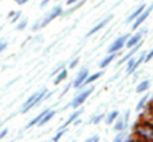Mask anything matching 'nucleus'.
Here are the masks:
<instances>
[{
  "label": "nucleus",
  "instance_id": "1",
  "mask_svg": "<svg viewBox=\"0 0 153 142\" xmlns=\"http://www.w3.org/2000/svg\"><path fill=\"white\" fill-rule=\"evenodd\" d=\"M46 92H48V88H42L40 91L35 92V94H32L31 96L28 97V99H27V100L24 102V105L21 106L20 113L21 114H25V113H28L31 109L38 107L42 102H45V95H46Z\"/></svg>",
  "mask_w": 153,
  "mask_h": 142
},
{
  "label": "nucleus",
  "instance_id": "2",
  "mask_svg": "<svg viewBox=\"0 0 153 142\" xmlns=\"http://www.w3.org/2000/svg\"><path fill=\"white\" fill-rule=\"evenodd\" d=\"M134 135L137 139L153 141V124L150 121H138L134 126Z\"/></svg>",
  "mask_w": 153,
  "mask_h": 142
},
{
  "label": "nucleus",
  "instance_id": "3",
  "mask_svg": "<svg viewBox=\"0 0 153 142\" xmlns=\"http://www.w3.org/2000/svg\"><path fill=\"white\" fill-rule=\"evenodd\" d=\"M93 91H95V86H89V88H84L82 91L76 92V95L73 97V100L70 102V105L67 106V107H71V109H76V107L82 106L85 102H86V99H88V97L92 95Z\"/></svg>",
  "mask_w": 153,
  "mask_h": 142
},
{
  "label": "nucleus",
  "instance_id": "4",
  "mask_svg": "<svg viewBox=\"0 0 153 142\" xmlns=\"http://www.w3.org/2000/svg\"><path fill=\"white\" fill-rule=\"evenodd\" d=\"M152 11H153V1L149 4V6H146L145 10H143V11H142L141 14L132 21V31H138V29L141 28V25L148 20V17L150 16V13Z\"/></svg>",
  "mask_w": 153,
  "mask_h": 142
},
{
  "label": "nucleus",
  "instance_id": "5",
  "mask_svg": "<svg viewBox=\"0 0 153 142\" xmlns=\"http://www.w3.org/2000/svg\"><path fill=\"white\" fill-rule=\"evenodd\" d=\"M63 10L64 8L61 7L60 4L59 6H56V7H53L50 11L45 16V18H42V22H40V28H45L46 25H49L50 22H52L53 20H56L57 17H61V14H63Z\"/></svg>",
  "mask_w": 153,
  "mask_h": 142
},
{
  "label": "nucleus",
  "instance_id": "6",
  "mask_svg": "<svg viewBox=\"0 0 153 142\" xmlns=\"http://www.w3.org/2000/svg\"><path fill=\"white\" fill-rule=\"evenodd\" d=\"M89 75V70L88 67H84V68L81 70L79 73L76 74L75 80L73 81V88L76 91V92H79V91H82L85 88V80H86V77Z\"/></svg>",
  "mask_w": 153,
  "mask_h": 142
},
{
  "label": "nucleus",
  "instance_id": "7",
  "mask_svg": "<svg viewBox=\"0 0 153 142\" xmlns=\"http://www.w3.org/2000/svg\"><path fill=\"white\" fill-rule=\"evenodd\" d=\"M128 38H129V33H124V35H121L120 38H117L116 41L111 42V45L109 46L107 53H118L121 49L125 46V42H127Z\"/></svg>",
  "mask_w": 153,
  "mask_h": 142
},
{
  "label": "nucleus",
  "instance_id": "8",
  "mask_svg": "<svg viewBox=\"0 0 153 142\" xmlns=\"http://www.w3.org/2000/svg\"><path fill=\"white\" fill-rule=\"evenodd\" d=\"M146 32H148V28H142L141 31L135 32L134 35H129V38L127 39V42H125V48L131 49L132 46H135L139 41H142V38H143V35H145Z\"/></svg>",
  "mask_w": 153,
  "mask_h": 142
},
{
  "label": "nucleus",
  "instance_id": "9",
  "mask_svg": "<svg viewBox=\"0 0 153 142\" xmlns=\"http://www.w3.org/2000/svg\"><path fill=\"white\" fill-rule=\"evenodd\" d=\"M142 45H143V41H139L135 46H132V48L129 49V52L127 53V54H124V56L121 57L120 60L117 61V67H121L123 64H125V63H127V60H128V59H131L132 56H135V54L138 53V50L142 48Z\"/></svg>",
  "mask_w": 153,
  "mask_h": 142
},
{
  "label": "nucleus",
  "instance_id": "10",
  "mask_svg": "<svg viewBox=\"0 0 153 142\" xmlns=\"http://www.w3.org/2000/svg\"><path fill=\"white\" fill-rule=\"evenodd\" d=\"M113 20V16H111V14H110V16H107L106 17V18H103V20L102 21H99V22H97L96 25H95V27H93V28H91L88 31V32H86V35H85V38H89V36H92V35H95V33L96 32H99V31H100V29H103L106 27V25L109 24L110 21Z\"/></svg>",
  "mask_w": 153,
  "mask_h": 142
},
{
  "label": "nucleus",
  "instance_id": "11",
  "mask_svg": "<svg viewBox=\"0 0 153 142\" xmlns=\"http://www.w3.org/2000/svg\"><path fill=\"white\" fill-rule=\"evenodd\" d=\"M84 113V109H82V107H76L75 110H74L73 113L70 114V117L67 118V121L64 123V124H63V126H61V128H64V127H68V126H71V124H73L74 123V120H75V118H78V117H81V114Z\"/></svg>",
  "mask_w": 153,
  "mask_h": 142
},
{
  "label": "nucleus",
  "instance_id": "12",
  "mask_svg": "<svg viewBox=\"0 0 153 142\" xmlns=\"http://www.w3.org/2000/svg\"><path fill=\"white\" fill-rule=\"evenodd\" d=\"M53 78H54V80H53V82H54V85H60L61 82L65 81V80L68 78V70H67V68L64 67V68L60 70V71H59V73H57Z\"/></svg>",
  "mask_w": 153,
  "mask_h": 142
},
{
  "label": "nucleus",
  "instance_id": "13",
  "mask_svg": "<svg viewBox=\"0 0 153 142\" xmlns=\"http://www.w3.org/2000/svg\"><path fill=\"white\" fill-rule=\"evenodd\" d=\"M145 8H146V4L142 3L139 7H137V10H134V11L131 13L128 17H127V20H125V24H132V21L135 20V18H137V17L139 16V14H141L143 10H145Z\"/></svg>",
  "mask_w": 153,
  "mask_h": 142
},
{
  "label": "nucleus",
  "instance_id": "14",
  "mask_svg": "<svg viewBox=\"0 0 153 142\" xmlns=\"http://www.w3.org/2000/svg\"><path fill=\"white\" fill-rule=\"evenodd\" d=\"M116 56H117V53H107V56L103 57V59H102V61L99 63V64H97V65H99V68H100V70H105L107 65L113 63V60L116 59Z\"/></svg>",
  "mask_w": 153,
  "mask_h": 142
},
{
  "label": "nucleus",
  "instance_id": "15",
  "mask_svg": "<svg viewBox=\"0 0 153 142\" xmlns=\"http://www.w3.org/2000/svg\"><path fill=\"white\" fill-rule=\"evenodd\" d=\"M49 110H50V107H46V109H43L39 114H38L36 117H33L32 120H31V121H28V124H27V127H25V130H28V128H31V127H33V126H38V123L40 121V118L43 117V116H45L46 113H48Z\"/></svg>",
  "mask_w": 153,
  "mask_h": 142
},
{
  "label": "nucleus",
  "instance_id": "16",
  "mask_svg": "<svg viewBox=\"0 0 153 142\" xmlns=\"http://www.w3.org/2000/svg\"><path fill=\"white\" fill-rule=\"evenodd\" d=\"M84 3H85V0H79V1H76V3H74V4H71L70 6V10H63V14H61V17H67V16H71L73 13H75L78 8H81L82 6H84Z\"/></svg>",
  "mask_w": 153,
  "mask_h": 142
},
{
  "label": "nucleus",
  "instance_id": "17",
  "mask_svg": "<svg viewBox=\"0 0 153 142\" xmlns=\"http://www.w3.org/2000/svg\"><path fill=\"white\" fill-rule=\"evenodd\" d=\"M149 99H150V94H148V91H146V94L143 95V96L139 99V102L137 103V106H135V110H137V112H141V110H143L146 107V105L149 103Z\"/></svg>",
  "mask_w": 153,
  "mask_h": 142
},
{
  "label": "nucleus",
  "instance_id": "18",
  "mask_svg": "<svg viewBox=\"0 0 153 142\" xmlns=\"http://www.w3.org/2000/svg\"><path fill=\"white\" fill-rule=\"evenodd\" d=\"M56 113H57V110H52V109H50V110L48 112V113L45 114L43 117L40 118V121L38 123V127H43L45 124H48V123L50 121V120H52V118L54 117V116H56Z\"/></svg>",
  "mask_w": 153,
  "mask_h": 142
},
{
  "label": "nucleus",
  "instance_id": "19",
  "mask_svg": "<svg viewBox=\"0 0 153 142\" xmlns=\"http://www.w3.org/2000/svg\"><path fill=\"white\" fill-rule=\"evenodd\" d=\"M113 130L116 131H121V130H128V121H125L124 118H118L114 121V126H113Z\"/></svg>",
  "mask_w": 153,
  "mask_h": 142
},
{
  "label": "nucleus",
  "instance_id": "20",
  "mask_svg": "<svg viewBox=\"0 0 153 142\" xmlns=\"http://www.w3.org/2000/svg\"><path fill=\"white\" fill-rule=\"evenodd\" d=\"M149 86H150V81H149V80H143V81H141L137 85L135 92H137V94H145L146 91L149 89Z\"/></svg>",
  "mask_w": 153,
  "mask_h": 142
},
{
  "label": "nucleus",
  "instance_id": "21",
  "mask_svg": "<svg viewBox=\"0 0 153 142\" xmlns=\"http://www.w3.org/2000/svg\"><path fill=\"white\" fill-rule=\"evenodd\" d=\"M103 74H105V71H103V70H100V71L93 73L92 75H88V77H86V80H85V85H91V84H93V82L97 81V80H99Z\"/></svg>",
  "mask_w": 153,
  "mask_h": 142
},
{
  "label": "nucleus",
  "instance_id": "22",
  "mask_svg": "<svg viewBox=\"0 0 153 142\" xmlns=\"http://www.w3.org/2000/svg\"><path fill=\"white\" fill-rule=\"evenodd\" d=\"M120 116V113H118V110H113V112H110L109 114H106L105 117V123L107 124V126H111L114 121L117 120V117Z\"/></svg>",
  "mask_w": 153,
  "mask_h": 142
},
{
  "label": "nucleus",
  "instance_id": "23",
  "mask_svg": "<svg viewBox=\"0 0 153 142\" xmlns=\"http://www.w3.org/2000/svg\"><path fill=\"white\" fill-rule=\"evenodd\" d=\"M105 117H106V114H105V113L95 114V116H92V117H91L89 123H91V124H95V126H97V124H100L102 121H105Z\"/></svg>",
  "mask_w": 153,
  "mask_h": 142
},
{
  "label": "nucleus",
  "instance_id": "24",
  "mask_svg": "<svg viewBox=\"0 0 153 142\" xmlns=\"http://www.w3.org/2000/svg\"><path fill=\"white\" fill-rule=\"evenodd\" d=\"M16 24H17L16 25V29H17V31H24V29L28 27V18H25V17L22 18V17H21V18L17 21Z\"/></svg>",
  "mask_w": 153,
  "mask_h": 142
},
{
  "label": "nucleus",
  "instance_id": "25",
  "mask_svg": "<svg viewBox=\"0 0 153 142\" xmlns=\"http://www.w3.org/2000/svg\"><path fill=\"white\" fill-rule=\"evenodd\" d=\"M68 131V127H64V128H60V130L57 131L56 134L53 135V138H52V141L53 142H57V141H60L63 137H64V134Z\"/></svg>",
  "mask_w": 153,
  "mask_h": 142
},
{
  "label": "nucleus",
  "instance_id": "26",
  "mask_svg": "<svg viewBox=\"0 0 153 142\" xmlns=\"http://www.w3.org/2000/svg\"><path fill=\"white\" fill-rule=\"evenodd\" d=\"M21 17H22V13H21V11H14V14H13L11 17H10V18H11L10 21H11L13 24H16L17 21H18V20L21 18Z\"/></svg>",
  "mask_w": 153,
  "mask_h": 142
},
{
  "label": "nucleus",
  "instance_id": "27",
  "mask_svg": "<svg viewBox=\"0 0 153 142\" xmlns=\"http://www.w3.org/2000/svg\"><path fill=\"white\" fill-rule=\"evenodd\" d=\"M40 22H42V20H36V21H35V22H33V25L31 27V31H33V32L39 31V29H40Z\"/></svg>",
  "mask_w": 153,
  "mask_h": 142
},
{
  "label": "nucleus",
  "instance_id": "28",
  "mask_svg": "<svg viewBox=\"0 0 153 142\" xmlns=\"http://www.w3.org/2000/svg\"><path fill=\"white\" fill-rule=\"evenodd\" d=\"M63 68H64V63H60V64L57 65L56 68H54V70H53V71H52V74H50V77H54V75H56V74L59 73L60 70H63Z\"/></svg>",
  "mask_w": 153,
  "mask_h": 142
},
{
  "label": "nucleus",
  "instance_id": "29",
  "mask_svg": "<svg viewBox=\"0 0 153 142\" xmlns=\"http://www.w3.org/2000/svg\"><path fill=\"white\" fill-rule=\"evenodd\" d=\"M78 64H79V57H75V59H73V60L70 61V68H71V70L75 68Z\"/></svg>",
  "mask_w": 153,
  "mask_h": 142
},
{
  "label": "nucleus",
  "instance_id": "30",
  "mask_svg": "<svg viewBox=\"0 0 153 142\" xmlns=\"http://www.w3.org/2000/svg\"><path fill=\"white\" fill-rule=\"evenodd\" d=\"M152 59H153V49H152V50H149V52H146V54H145V61H143V63H149Z\"/></svg>",
  "mask_w": 153,
  "mask_h": 142
},
{
  "label": "nucleus",
  "instance_id": "31",
  "mask_svg": "<svg viewBox=\"0 0 153 142\" xmlns=\"http://www.w3.org/2000/svg\"><path fill=\"white\" fill-rule=\"evenodd\" d=\"M7 46H8L7 41H4V39H0V53H1V52H4Z\"/></svg>",
  "mask_w": 153,
  "mask_h": 142
},
{
  "label": "nucleus",
  "instance_id": "32",
  "mask_svg": "<svg viewBox=\"0 0 153 142\" xmlns=\"http://www.w3.org/2000/svg\"><path fill=\"white\" fill-rule=\"evenodd\" d=\"M139 74H141V71H138V70H135V71L131 74V75H132V82H134V84L138 81V78H139Z\"/></svg>",
  "mask_w": 153,
  "mask_h": 142
},
{
  "label": "nucleus",
  "instance_id": "33",
  "mask_svg": "<svg viewBox=\"0 0 153 142\" xmlns=\"http://www.w3.org/2000/svg\"><path fill=\"white\" fill-rule=\"evenodd\" d=\"M99 135H92V137H89V138H86V141L85 142H99Z\"/></svg>",
  "mask_w": 153,
  "mask_h": 142
},
{
  "label": "nucleus",
  "instance_id": "34",
  "mask_svg": "<svg viewBox=\"0 0 153 142\" xmlns=\"http://www.w3.org/2000/svg\"><path fill=\"white\" fill-rule=\"evenodd\" d=\"M7 134H8V130H7V128H3V130L0 131V139L6 138V137H7Z\"/></svg>",
  "mask_w": 153,
  "mask_h": 142
},
{
  "label": "nucleus",
  "instance_id": "35",
  "mask_svg": "<svg viewBox=\"0 0 153 142\" xmlns=\"http://www.w3.org/2000/svg\"><path fill=\"white\" fill-rule=\"evenodd\" d=\"M50 1H52V0H42V1L39 3V7H40V8H45L49 3H50Z\"/></svg>",
  "mask_w": 153,
  "mask_h": 142
},
{
  "label": "nucleus",
  "instance_id": "36",
  "mask_svg": "<svg viewBox=\"0 0 153 142\" xmlns=\"http://www.w3.org/2000/svg\"><path fill=\"white\" fill-rule=\"evenodd\" d=\"M120 75H121V71H118V73H117V74H114V77H111V78H110L109 81H110V82L116 81V80H118V78H120Z\"/></svg>",
  "mask_w": 153,
  "mask_h": 142
},
{
  "label": "nucleus",
  "instance_id": "37",
  "mask_svg": "<svg viewBox=\"0 0 153 142\" xmlns=\"http://www.w3.org/2000/svg\"><path fill=\"white\" fill-rule=\"evenodd\" d=\"M14 1H16V3L18 4V6H24V4L28 3L29 0H14Z\"/></svg>",
  "mask_w": 153,
  "mask_h": 142
},
{
  "label": "nucleus",
  "instance_id": "38",
  "mask_svg": "<svg viewBox=\"0 0 153 142\" xmlns=\"http://www.w3.org/2000/svg\"><path fill=\"white\" fill-rule=\"evenodd\" d=\"M129 116H131V110H127L124 114V120L125 121H129Z\"/></svg>",
  "mask_w": 153,
  "mask_h": 142
},
{
  "label": "nucleus",
  "instance_id": "39",
  "mask_svg": "<svg viewBox=\"0 0 153 142\" xmlns=\"http://www.w3.org/2000/svg\"><path fill=\"white\" fill-rule=\"evenodd\" d=\"M74 126H81V124H82V120H81V117H78V118H75V120H74V123H73Z\"/></svg>",
  "mask_w": 153,
  "mask_h": 142
},
{
  "label": "nucleus",
  "instance_id": "40",
  "mask_svg": "<svg viewBox=\"0 0 153 142\" xmlns=\"http://www.w3.org/2000/svg\"><path fill=\"white\" fill-rule=\"evenodd\" d=\"M76 1H79V0H67V1H65V3H67V6H71V4L76 3Z\"/></svg>",
  "mask_w": 153,
  "mask_h": 142
},
{
  "label": "nucleus",
  "instance_id": "41",
  "mask_svg": "<svg viewBox=\"0 0 153 142\" xmlns=\"http://www.w3.org/2000/svg\"><path fill=\"white\" fill-rule=\"evenodd\" d=\"M1 124H3V120H0V128H1Z\"/></svg>",
  "mask_w": 153,
  "mask_h": 142
}]
</instances>
